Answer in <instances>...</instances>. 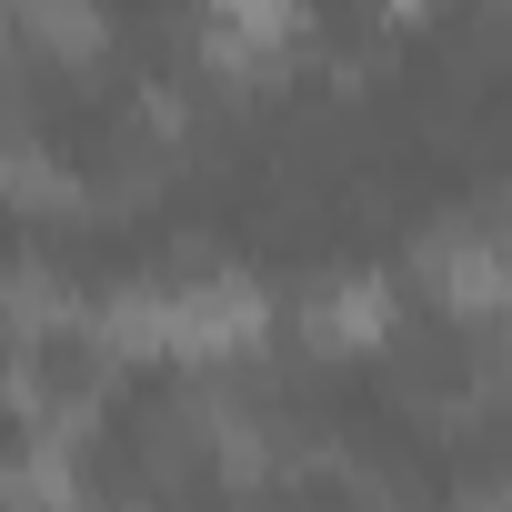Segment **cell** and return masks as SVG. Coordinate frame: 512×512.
I'll return each instance as SVG.
<instances>
[{
  "label": "cell",
  "mask_w": 512,
  "mask_h": 512,
  "mask_svg": "<svg viewBox=\"0 0 512 512\" xmlns=\"http://www.w3.org/2000/svg\"><path fill=\"white\" fill-rule=\"evenodd\" d=\"M412 282L452 322H502L512 312V211H462L412 241Z\"/></svg>",
  "instance_id": "6da1fadb"
},
{
  "label": "cell",
  "mask_w": 512,
  "mask_h": 512,
  "mask_svg": "<svg viewBox=\"0 0 512 512\" xmlns=\"http://www.w3.org/2000/svg\"><path fill=\"white\" fill-rule=\"evenodd\" d=\"M272 332V292L251 272H191L171 282V362H201V372H231L251 362Z\"/></svg>",
  "instance_id": "7a4b0ae2"
},
{
  "label": "cell",
  "mask_w": 512,
  "mask_h": 512,
  "mask_svg": "<svg viewBox=\"0 0 512 512\" xmlns=\"http://www.w3.org/2000/svg\"><path fill=\"white\" fill-rule=\"evenodd\" d=\"M302 342L312 352H382L392 342V282L382 272H342L302 302Z\"/></svg>",
  "instance_id": "3957f363"
},
{
  "label": "cell",
  "mask_w": 512,
  "mask_h": 512,
  "mask_svg": "<svg viewBox=\"0 0 512 512\" xmlns=\"http://www.w3.org/2000/svg\"><path fill=\"white\" fill-rule=\"evenodd\" d=\"M111 41L101 0H11V51L21 61H61V71H91Z\"/></svg>",
  "instance_id": "277c9868"
},
{
  "label": "cell",
  "mask_w": 512,
  "mask_h": 512,
  "mask_svg": "<svg viewBox=\"0 0 512 512\" xmlns=\"http://www.w3.org/2000/svg\"><path fill=\"white\" fill-rule=\"evenodd\" d=\"M11 201H21L31 221H61V211H91V201H81V181H71L61 161H41V141H31V131H11Z\"/></svg>",
  "instance_id": "5b68a950"
},
{
  "label": "cell",
  "mask_w": 512,
  "mask_h": 512,
  "mask_svg": "<svg viewBox=\"0 0 512 512\" xmlns=\"http://www.w3.org/2000/svg\"><path fill=\"white\" fill-rule=\"evenodd\" d=\"M382 11H392V21H422V11H442V0H382Z\"/></svg>",
  "instance_id": "8992f818"
}]
</instances>
